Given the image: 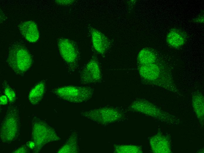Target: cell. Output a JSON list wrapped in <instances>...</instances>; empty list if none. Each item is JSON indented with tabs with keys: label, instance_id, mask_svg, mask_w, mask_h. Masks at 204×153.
I'll use <instances>...</instances> for the list:
<instances>
[{
	"label": "cell",
	"instance_id": "obj_14",
	"mask_svg": "<svg viewBox=\"0 0 204 153\" xmlns=\"http://www.w3.org/2000/svg\"><path fill=\"white\" fill-rule=\"evenodd\" d=\"M115 152L117 153H138L141 150L136 146L133 145H121L115 147Z\"/></svg>",
	"mask_w": 204,
	"mask_h": 153
},
{
	"label": "cell",
	"instance_id": "obj_19",
	"mask_svg": "<svg viewBox=\"0 0 204 153\" xmlns=\"http://www.w3.org/2000/svg\"><path fill=\"white\" fill-rule=\"evenodd\" d=\"M27 149L25 147H22L17 149L15 152L14 153H26L27 152Z\"/></svg>",
	"mask_w": 204,
	"mask_h": 153
},
{
	"label": "cell",
	"instance_id": "obj_8",
	"mask_svg": "<svg viewBox=\"0 0 204 153\" xmlns=\"http://www.w3.org/2000/svg\"><path fill=\"white\" fill-rule=\"evenodd\" d=\"M91 120L100 123L106 124L115 122L121 117L120 112L110 108H103L84 113Z\"/></svg>",
	"mask_w": 204,
	"mask_h": 153
},
{
	"label": "cell",
	"instance_id": "obj_11",
	"mask_svg": "<svg viewBox=\"0 0 204 153\" xmlns=\"http://www.w3.org/2000/svg\"><path fill=\"white\" fill-rule=\"evenodd\" d=\"M186 35L180 30L173 29L171 30L168 34L166 41L171 46L178 48L182 46L186 39Z\"/></svg>",
	"mask_w": 204,
	"mask_h": 153
},
{
	"label": "cell",
	"instance_id": "obj_20",
	"mask_svg": "<svg viewBox=\"0 0 204 153\" xmlns=\"http://www.w3.org/2000/svg\"><path fill=\"white\" fill-rule=\"evenodd\" d=\"M27 145L30 148L34 149L35 147V144L33 142L29 141L27 143Z\"/></svg>",
	"mask_w": 204,
	"mask_h": 153
},
{
	"label": "cell",
	"instance_id": "obj_4",
	"mask_svg": "<svg viewBox=\"0 0 204 153\" xmlns=\"http://www.w3.org/2000/svg\"><path fill=\"white\" fill-rule=\"evenodd\" d=\"M53 92L61 99L73 103L84 102L89 99L93 93V89L87 87L67 86L54 89Z\"/></svg>",
	"mask_w": 204,
	"mask_h": 153
},
{
	"label": "cell",
	"instance_id": "obj_12",
	"mask_svg": "<svg viewBox=\"0 0 204 153\" xmlns=\"http://www.w3.org/2000/svg\"><path fill=\"white\" fill-rule=\"evenodd\" d=\"M45 83L42 81L31 89L28 95V99L32 104L36 105L42 99L45 92Z\"/></svg>",
	"mask_w": 204,
	"mask_h": 153
},
{
	"label": "cell",
	"instance_id": "obj_2",
	"mask_svg": "<svg viewBox=\"0 0 204 153\" xmlns=\"http://www.w3.org/2000/svg\"><path fill=\"white\" fill-rule=\"evenodd\" d=\"M32 138L35 144L34 149L36 152L40 151L46 144L59 139L52 127L42 119L36 117L32 120Z\"/></svg>",
	"mask_w": 204,
	"mask_h": 153
},
{
	"label": "cell",
	"instance_id": "obj_9",
	"mask_svg": "<svg viewBox=\"0 0 204 153\" xmlns=\"http://www.w3.org/2000/svg\"><path fill=\"white\" fill-rule=\"evenodd\" d=\"M18 27L22 35L28 41L35 42L38 39L39 34L38 28L33 21L23 22L19 24Z\"/></svg>",
	"mask_w": 204,
	"mask_h": 153
},
{
	"label": "cell",
	"instance_id": "obj_7",
	"mask_svg": "<svg viewBox=\"0 0 204 153\" xmlns=\"http://www.w3.org/2000/svg\"><path fill=\"white\" fill-rule=\"evenodd\" d=\"M101 74L99 66L96 59L93 58L83 68L80 73V82L87 84L100 81Z\"/></svg>",
	"mask_w": 204,
	"mask_h": 153
},
{
	"label": "cell",
	"instance_id": "obj_6",
	"mask_svg": "<svg viewBox=\"0 0 204 153\" xmlns=\"http://www.w3.org/2000/svg\"><path fill=\"white\" fill-rule=\"evenodd\" d=\"M58 46L60 54L72 71L75 69L79 57V53L74 44L69 40L59 39Z\"/></svg>",
	"mask_w": 204,
	"mask_h": 153
},
{
	"label": "cell",
	"instance_id": "obj_1",
	"mask_svg": "<svg viewBox=\"0 0 204 153\" xmlns=\"http://www.w3.org/2000/svg\"><path fill=\"white\" fill-rule=\"evenodd\" d=\"M7 60L11 68L19 75L28 70L32 63L31 56L27 49L16 43L10 46Z\"/></svg>",
	"mask_w": 204,
	"mask_h": 153
},
{
	"label": "cell",
	"instance_id": "obj_5",
	"mask_svg": "<svg viewBox=\"0 0 204 153\" xmlns=\"http://www.w3.org/2000/svg\"><path fill=\"white\" fill-rule=\"evenodd\" d=\"M139 71L141 76L148 81L157 82L162 84L171 83L169 74L160 69L155 63L141 65Z\"/></svg>",
	"mask_w": 204,
	"mask_h": 153
},
{
	"label": "cell",
	"instance_id": "obj_15",
	"mask_svg": "<svg viewBox=\"0 0 204 153\" xmlns=\"http://www.w3.org/2000/svg\"><path fill=\"white\" fill-rule=\"evenodd\" d=\"M3 84L5 95L7 97L10 103L13 102L16 99L15 92L6 81H4Z\"/></svg>",
	"mask_w": 204,
	"mask_h": 153
},
{
	"label": "cell",
	"instance_id": "obj_17",
	"mask_svg": "<svg viewBox=\"0 0 204 153\" xmlns=\"http://www.w3.org/2000/svg\"><path fill=\"white\" fill-rule=\"evenodd\" d=\"M8 99L6 95H2L0 98V104L2 105H5L7 104L8 102Z\"/></svg>",
	"mask_w": 204,
	"mask_h": 153
},
{
	"label": "cell",
	"instance_id": "obj_18",
	"mask_svg": "<svg viewBox=\"0 0 204 153\" xmlns=\"http://www.w3.org/2000/svg\"><path fill=\"white\" fill-rule=\"evenodd\" d=\"M57 3L60 4H69L73 2L72 0H57Z\"/></svg>",
	"mask_w": 204,
	"mask_h": 153
},
{
	"label": "cell",
	"instance_id": "obj_16",
	"mask_svg": "<svg viewBox=\"0 0 204 153\" xmlns=\"http://www.w3.org/2000/svg\"><path fill=\"white\" fill-rule=\"evenodd\" d=\"M200 94L197 95L193 98V107L196 111L198 109L203 112V98Z\"/></svg>",
	"mask_w": 204,
	"mask_h": 153
},
{
	"label": "cell",
	"instance_id": "obj_3",
	"mask_svg": "<svg viewBox=\"0 0 204 153\" xmlns=\"http://www.w3.org/2000/svg\"><path fill=\"white\" fill-rule=\"evenodd\" d=\"M20 116L17 109L12 108L8 110L0 125V137L2 142L10 143L15 140L19 134Z\"/></svg>",
	"mask_w": 204,
	"mask_h": 153
},
{
	"label": "cell",
	"instance_id": "obj_10",
	"mask_svg": "<svg viewBox=\"0 0 204 153\" xmlns=\"http://www.w3.org/2000/svg\"><path fill=\"white\" fill-rule=\"evenodd\" d=\"M91 33L94 49L99 54L105 53L110 45L108 39L104 35L96 29H92Z\"/></svg>",
	"mask_w": 204,
	"mask_h": 153
},
{
	"label": "cell",
	"instance_id": "obj_13",
	"mask_svg": "<svg viewBox=\"0 0 204 153\" xmlns=\"http://www.w3.org/2000/svg\"><path fill=\"white\" fill-rule=\"evenodd\" d=\"M137 59L141 65L151 64L155 63L156 56L153 51L148 48H144L139 53Z\"/></svg>",
	"mask_w": 204,
	"mask_h": 153
}]
</instances>
